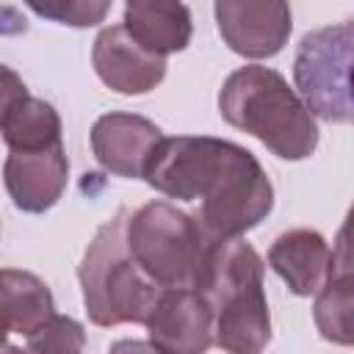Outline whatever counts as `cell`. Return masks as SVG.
<instances>
[{
  "mask_svg": "<svg viewBox=\"0 0 354 354\" xmlns=\"http://www.w3.org/2000/svg\"><path fill=\"white\" fill-rule=\"evenodd\" d=\"M144 180L169 199H202L196 218L213 241L249 232L274 207V188L260 160L227 138L163 136Z\"/></svg>",
  "mask_w": 354,
  "mask_h": 354,
  "instance_id": "obj_1",
  "label": "cell"
},
{
  "mask_svg": "<svg viewBox=\"0 0 354 354\" xmlns=\"http://www.w3.org/2000/svg\"><path fill=\"white\" fill-rule=\"evenodd\" d=\"M218 111L227 124L254 136L282 160H304L318 147L315 116L271 66L235 69L218 91Z\"/></svg>",
  "mask_w": 354,
  "mask_h": 354,
  "instance_id": "obj_2",
  "label": "cell"
},
{
  "mask_svg": "<svg viewBox=\"0 0 354 354\" xmlns=\"http://www.w3.org/2000/svg\"><path fill=\"white\" fill-rule=\"evenodd\" d=\"M263 260L249 241H213L199 290L213 307V343L232 354L263 351L271 340Z\"/></svg>",
  "mask_w": 354,
  "mask_h": 354,
  "instance_id": "obj_3",
  "label": "cell"
},
{
  "mask_svg": "<svg viewBox=\"0 0 354 354\" xmlns=\"http://www.w3.org/2000/svg\"><path fill=\"white\" fill-rule=\"evenodd\" d=\"M127 213L130 210L122 207L97 230L77 268L83 304L97 326L144 324L163 290L141 271L127 249Z\"/></svg>",
  "mask_w": 354,
  "mask_h": 354,
  "instance_id": "obj_4",
  "label": "cell"
},
{
  "mask_svg": "<svg viewBox=\"0 0 354 354\" xmlns=\"http://www.w3.org/2000/svg\"><path fill=\"white\" fill-rule=\"evenodd\" d=\"M124 238L133 260L160 288H199L213 238L196 216L166 199L127 213Z\"/></svg>",
  "mask_w": 354,
  "mask_h": 354,
  "instance_id": "obj_5",
  "label": "cell"
},
{
  "mask_svg": "<svg viewBox=\"0 0 354 354\" xmlns=\"http://www.w3.org/2000/svg\"><path fill=\"white\" fill-rule=\"evenodd\" d=\"M351 22L326 25L301 36L293 58V83L307 111L332 124H348L351 105Z\"/></svg>",
  "mask_w": 354,
  "mask_h": 354,
  "instance_id": "obj_6",
  "label": "cell"
},
{
  "mask_svg": "<svg viewBox=\"0 0 354 354\" xmlns=\"http://www.w3.org/2000/svg\"><path fill=\"white\" fill-rule=\"evenodd\" d=\"M213 11L224 44L252 61L277 55L293 30L288 0H216Z\"/></svg>",
  "mask_w": 354,
  "mask_h": 354,
  "instance_id": "obj_7",
  "label": "cell"
},
{
  "mask_svg": "<svg viewBox=\"0 0 354 354\" xmlns=\"http://www.w3.org/2000/svg\"><path fill=\"white\" fill-rule=\"evenodd\" d=\"M3 183L11 202L22 213L50 210L69 183V160L64 141L11 147L3 163Z\"/></svg>",
  "mask_w": 354,
  "mask_h": 354,
  "instance_id": "obj_8",
  "label": "cell"
},
{
  "mask_svg": "<svg viewBox=\"0 0 354 354\" xmlns=\"http://www.w3.org/2000/svg\"><path fill=\"white\" fill-rule=\"evenodd\" d=\"M144 326L158 351L199 354L213 346V307L199 288H163Z\"/></svg>",
  "mask_w": 354,
  "mask_h": 354,
  "instance_id": "obj_9",
  "label": "cell"
},
{
  "mask_svg": "<svg viewBox=\"0 0 354 354\" xmlns=\"http://www.w3.org/2000/svg\"><path fill=\"white\" fill-rule=\"evenodd\" d=\"M160 138L163 130L147 116L111 111L91 127V152L108 174L141 180Z\"/></svg>",
  "mask_w": 354,
  "mask_h": 354,
  "instance_id": "obj_10",
  "label": "cell"
},
{
  "mask_svg": "<svg viewBox=\"0 0 354 354\" xmlns=\"http://www.w3.org/2000/svg\"><path fill=\"white\" fill-rule=\"evenodd\" d=\"M97 77L116 94H147L166 77V58L144 50L124 25H108L91 47Z\"/></svg>",
  "mask_w": 354,
  "mask_h": 354,
  "instance_id": "obj_11",
  "label": "cell"
},
{
  "mask_svg": "<svg viewBox=\"0 0 354 354\" xmlns=\"http://www.w3.org/2000/svg\"><path fill=\"white\" fill-rule=\"evenodd\" d=\"M268 266L285 279L290 293L315 296L332 268V249L318 230L296 227L277 235L268 249Z\"/></svg>",
  "mask_w": 354,
  "mask_h": 354,
  "instance_id": "obj_12",
  "label": "cell"
},
{
  "mask_svg": "<svg viewBox=\"0 0 354 354\" xmlns=\"http://www.w3.org/2000/svg\"><path fill=\"white\" fill-rule=\"evenodd\" d=\"M127 33L155 55H171L191 44L194 19L183 0H127Z\"/></svg>",
  "mask_w": 354,
  "mask_h": 354,
  "instance_id": "obj_13",
  "label": "cell"
},
{
  "mask_svg": "<svg viewBox=\"0 0 354 354\" xmlns=\"http://www.w3.org/2000/svg\"><path fill=\"white\" fill-rule=\"evenodd\" d=\"M53 313V293L36 274L0 268V348L8 346V335L30 337Z\"/></svg>",
  "mask_w": 354,
  "mask_h": 354,
  "instance_id": "obj_14",
  "label": "cell"
},
{
  "mask_svg": "<svg viewBox=\"0 0 354 354\" xmlns=\"http://www.w3.org/2000/svg\"><path fill=\"white\" fill-rule=\"evenodd\" d=\"M354 279H351V257H348V241L346 227L337 235V243L332 249V268L324 279V285L315 293L313 318L318 332L340 346H351L354 326H351V310H354Z\"/></svg>",
  "mask_w": 354,
  "mask_h": 354,
  "instance_id": "obj_15",
  "label": "cell"
},
{
  "mask_svg": "<svg viewBox=\"0 0 354 354\" xmlns=\"http://www.w3.org/2000/svg\"><path fill=\"white\" fill-rule=\"evenodd\" d=\"M22 3L30 11H36L41 19L69 28H94L111 11V0H22Z\"/></svg>",
  "mask_w": 354,
  "mask_h": 354,
  "instance_id": "obj_16",
  "label": "cell"
},
{
  "mask_svg": "<svg viewBox=\"0 0 354 354\" xmlns=\"http://www.w3.org/2000/svg\"><path fill=\"white\" fill-rule=\"evenodd\" d=\"M30 351H80L83 348V326L69 318L53 313L30 337H25Z\"/></svg>",
  "mask_w": 354,
  "mask_h": 354,
  "instance_id": "obj_17",
  "label": "cell"
},
{
  "mask_svg": "<svg viewBox=\"0 0 354 354\" xmlns=\"http://www.w3.org/2000/svg\"><path fill=\"white\" fill-rule=\"evenodd\" d=\"M28 97V86L25 80L6 64H0V122L8 116V111Z\"/></svg>",
  "mask_w": 354,
  "mask_h": 354,
  "instance_id": "obj_18",
  "label": "cell"
}]
</instances>
